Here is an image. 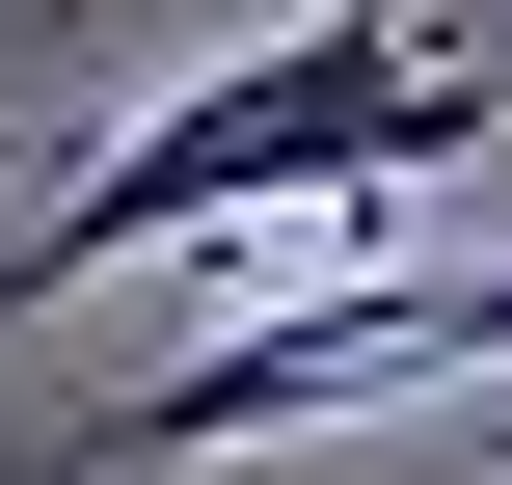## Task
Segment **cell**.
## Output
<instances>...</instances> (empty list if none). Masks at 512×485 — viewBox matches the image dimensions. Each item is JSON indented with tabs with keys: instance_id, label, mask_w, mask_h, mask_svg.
Wrapping results in <instances>:
<instances>
[{
	"instance_id": "4",
	"label": "cell",
	"mask_w": 512,
	"mask_h": 485,
	"mask_svg": "<svg viewBox=\"0 0 512 485\" xmlns=\"http://www.w3.org/2000/svg\"><path fill=\"white\" fill-rule=\"evenodd\" d=\"M54 485H108V459H54Z\"/></svg>"
},
{
	"instance_id": "3",
	"label": "cell",
	"mask_w": 512,
	"mask_h": 485,
	"mask_svg": "<svg viewBox=\"0 0 512 485\" xmlns=\"http://www.w3.org/2000/svg\"><path fill=\"white\" fill-rule=\"evenodd\" d=\"M486 459H512V405H486Z\"/></svg>"
},
{
	"instance_id": "2",
	"label": "cell",
	"mask_w": 512,
	"mask_h": 485,
	"mask_svg": "<svg viewBox=\"0 0 512 485\" xmlns=\"http://www.w3.org/2000/svg\"><path fill=\"white\" fill-rule=\"evenodd\" d=\"M459 351H512V270H324V297H243L216 351L108 378V405H81V459H108V485H162V459H270V432L432 405Z\"/></svg>"
},
{
	"instance_id": "1",
	"label": "cell",
	"mask_w": 512,
	"mask_h": 485,
	"mask_svg": "<svg viewBox=\"0 0 512 485\" xmlns=\"http://www.w3.org/2000/svg\"><path fill=\"white\" fill-rule=\"evenodd\" d=\"M459 135H512V54H459L432 0H297L270 54H216L189 108H135L108 162H54V189L0 216V324L81 297V270L243 243V216H378V189H432Z\"/></svg>"
}]
</instances>
